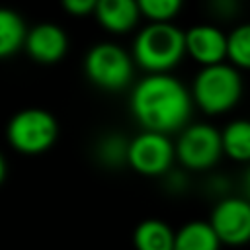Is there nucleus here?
<instances>
[{
  "label": "nucleus",
  "mask_w": 250,
  "mask_h": 250,
  "mask_svg": "<svg viewBox=\"0 0 250 250\" xmlns=\"http://www.w3.org/2000/svg\"><path fill=\"white\" fill-rule=\"evenodd\" d=\"M186 41V53L203 66L221 64L227 59V35L209 23L191 25L188 31H184Z\"/></svg>",
  "instance_id": "obj_9"
},
{
  "label": "nucleus",
  "mask_w": 250,
  "mask_h": 250,
  "mask_svg": "<svg viewBox=\"0 0 250 250\" xmlns=\"http://www.w3.org/2000/svg\"><path fill=\"white\" fill-rule=\"evenodd\" d=\"M4 176H6V162H4V156L0 154V184H2Z\"/></svg>",
  "instance_id": "obj_20"
},
{
  "label": "nucleus",
  "mask_w": 250,
  "mask_h": 250,
  "mask_svg": "<svg viewBox=\"0 0 250 250\" xmlns=\"http://www.w3.org/2000/svg\"><path fill=\"white\" fill-rule=\"evenodd\" d=\"M227 59L234 68L250 70V21L236 25L227 35Z\"/></svg>",
  "instance_id": "obj_16"
},
{
  "label": "nucleus",
  "mask_w": 250,
  "mask_h": 250,
  "mask_svg": "<svg viewBox=\"0 0 250 250\" xmlns=\"http://www.w3.org/2000/svg\"><path fill=\"white\" fill-rule=\"evenodd\" d=\"M23 47L33 61L43 64H53L64 57L68 39L62 27L55 23H39L27 31Z\"/></svg>",
  "instance_id": "obj_10"
},
{
  "label": "nucleus",
  "mask_w": 250,
  "mask_h": 250,
  "mask_svg": "<svg viewBox=\"0 0 250 250\" xmlns=\"http://www.w3.org/2000/svg\"><path fill=\"white\" fill-rule=\"evenodd\" d=\"M27 29L20 14L0 8V59L14 55L25 41Z\"/></svg>",
  "instance_id": "obj_15"
},
{
  "label": "nucleus",
  "mask_w": 250,
  "mask_h": 250,
  "mask_svg": "<svg viewBox=\"0 0 250 250\" xmlns=\"http://www.w3.org/2000/svg\"><path fill=\"white\" fill-rule=\"evenodd\" d=\"M176 158L189 170H207L223 154L221 131L207 123H195L182 129L178 143L174 145Z\"/></svg>",
  "instance_id": "obj_6"
},
{
  "label": "nucleus",
  "mask_w": 250,
  "mask_h": 250,
  "mask_svg": "<svg viewBox=\"0 0 250 250\" xmlns=\"http://www.w3.org/2000/svg\"><path fill=\"white\" fill-rule=\"evenodd\" d=\"M86 76L100 88L121 90L133 74L131 57L113 43L94 45L84 59Z\"/></svg>",
  "instance_id": "obj_5"
},
{
  "label": "nucleus",
  "mask_w": 250,
  "mask_h": 250,
  "mask_svg": "<svg viewBox=\"0 0 250 250\" xmlns=\"http://www.w3.org/2000/svg\"><path fill=\"white\" fill-rule=\"evenodd\" d=\"M242 96V78L238 68L221 62L203 66L191 86V100L209 115H221L232 109Z\"/></svg>",
  "instance_id": "obj_3"
},
{
  "label": "nucleus",
  "mask_w": 250,
  "mask_h": 250,
  "mask_svg": "<svg viewBox=\"0 0 250 250\" xmlns=\"http://www.w3.org/2000/svg\"><path fill=\"white\" fill-rule=\"evenodd\" d=\"M223 154L236 162H250V119H234L221 131Z\"/></svg>",
  "instance_id": "obj_14"
},
{
  "label": "nucleus",
  "mask_w": 250,
  "mask_h": 250,
  "mask_svg": "<svg viewBox=\"0 0 250 250\" xmlns=\"http://www.w3.org/2000/svg\"><path fill=\"white\" fill-rule=\"evenodd\" d=\"M62 8L72 16H88L96 10V0H64Z\"/></svg>",
  "instance_id": "obj_18"
},
{
  "label": "nucleus",
  "mask_w": 250,
  "mask_h": 250,
  "mask_svg": "<svg viewBox=\"0 0 250 250\" xmlns=\"http://www.w3.org/2000/svg\"><path fill=\"white\" fill-rule=\"evenodd\" d=\"M221 242L205 221L186 223L180 230L174 232V248L172 250H219Z\"/></svg>",
  "instance_id": "obj_12"
},
{
  "label": "nucleus",
  "mask_w": 250,
  "mask_h": 250,
  "mask_svg": "<svg viewBox=\"0 0 250 250\" xmlns=\"http://www.w3.org/2000/svg\"><path fill=\"white\" fill-rule=\"evenodd\" d=\"M102 27L111 33H125L133 29L141 18L139 2L135 0H100L94 10Z\"/></svg>",
  "instance_id": "obj_11"
},
{
  "label": "nucleus",
  "mask_w": 250,
  "mask_h": 250,
  "mask_svg": "<svg viewBox=\"0 0 250 250\" xmlns=\"http://www.w3.org/2000/svg\"><path fill=\"white\" fill-rule=\"evenodd\" d=\"M182 10L180 0H139V12L150 23H170Z\"/></svg>",
  "instance_id": "obj_17"
},
{
  "label": "nucleus",
  "mask_w": 250,
  "mask_h": 250,
  "mask_svg": "<svg viewBox=\"0 0 250 250\" xmlns=\"http://www.w3.org/2000/svg\"><path fill=\"white\" fill-rule=\"evenodd\" d=\"M135 61L152 74H166L186 55L184 31L172 23H148L133 45Z\"/></svg>",
  "instance_id": "obj_2"
},
{
  "label": "nucleus",
  "mask_w": 250,
  "mask_h": 250,
  "mask_svg": "<svg viewBox=\"0 0 250 250\" xmlns=\"http://www.w3.org/2000/svg\"><path fill=\"white\" fill-rule=\"evenodd\" d=\"M244 191H246V199L250 201V168L244 174Z\"/></svg>",
  "instance_id": "obj_19"
},
{
  "label": "nucleus",
  "mask_w": 250,
  "mask_h": 250,
  "mask_svg": "<svg viewBox=\"0 0 250 250\" xmlns=\"http://www.w3.org/2000/svg\"><path fill=\"white\" fill-rule=\"evenodd\" d=\"M191 94L170 74L143 78L131 96V111L145 131L168 135L182 129L191 115Z\"/></svg>",
  "instance_id": "obj_1"
},
{
  "label": "nucleus",
  "mask_w": 250,
  "mask_h": 250,
  "mask_svg": "<svg viewBox=\"0 0 250 250\" xmlns=\"http://www.w3.org/2000/svg\"><path fill=\"white\" fill-rule=\"evenodd\" d=\"M174 158L176 150L168 135L152 131H143L137 137H133L127 145L125 156L129 166L143 176H160L168 172Z\"/></svg>",
  "instance_id": "obj_7"
},
{
  "label": "nucleus",
  "mask_w": 250,
  "mask_h": 250,
  "mask_svg": "<svg viewBox=\"0 0 250 250\" xmlns=\"http://www.w3.org/2000/svg\"><path fill=\"white\" fill-rule=\"evenodd\" d=\"M135 250H172L174 230L160 219H146L133 232Z\"/></svg>",
  "instance_id": "obj_13"
},
{
  "label": "nucleus",
  "mask_w": 250,
  "mask_h": 250,
  "mask_svg": "<svg viewBox=\"0 0 250 250\" xmlns=\"http://www.w3.org/2000/svg\"><path fill=\"white\" fill-rule=\"evenodd\" d=\"M59 135L55 117L41 107H27L18 111L8 127V143L21 154H41L53 146Z\"/></svg>",
  "instance_id": "obj_4"
},
{
  "label": "nucleus",
  "mask_w": 250,
  "mask_h": 250,
  "mask_svg": "<svg viewBox=\"0 0 250 250\" xmlns=\"http://www.w3.org/2000/svg\"><path fill=\"white\" fill-rule=\"evenodd\" d=\"M207 223L221 244H246L250 240V201L246 197H225L213 207Z\"/></svg>",
  "instance_id": "obj_8"
}]
</instances>
